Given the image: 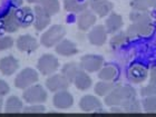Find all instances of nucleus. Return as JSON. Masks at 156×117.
Masks as SVG:
<instances>
[{
    "instance_id": "nucleus-29",
    "label": "nucleus",
    "mask_w": 156,
    "mask_h": 117,
    "mask_svg": "<svg viewBox=\"0 0 156 117\" xmlns=\"http://www.w3.org/2000/svg\"><path fill=\"white\" fill-rule=\"evenodd\" d=\"M140 94L143 96H154V95H156V72L152 73L150 85L144 87L140 91Z\"/></svg>"
},
{
    "instance_id": "nucleus-1",
    "label": "nucleus",
    "mask_w": 156,
    "mask_h": 117,
    "mask_svg": "<svg viewBox=\"0 0 156 117\" xmlns=\"http://www.w3.org/2000/svg\"><path fill=\"white\" fill-rule=\"evenodd\" d=\"M133 23L128 27L126 35L128 38H138V37L150 36L153 33V23L150 16L145 12H132L129 15Z\"/></svg>"
},
{
    "instance_id": "nucleus-10",
    "label": "nucleus",
    "mask_w": 156,
    "mask_h": 117,
    "mask_svg": "<svg viewBox=\"0 0 156 117\" xmlns=\"http://www.w3.org/2000/svg\"><path fill=\"white\" fill-rule=\"evenodd\" d=\"M89 42L94 46H103L107 39V30L104 26H96L88 34Z\"/></svg>"
},
{
    "instance_id": "nucleus-32",
    "label": "nucleus",
    "mask_w": 156,
    "mask_h": 117,
    "mask_svg": "<svg viewBox=\"0 0 156 117\" xmlns=\"http://www.w3.org/2000/svg\"><path fill=\"white\" fill-rule=\"evenodd\" d=\"M127 39H128V37H127L126 34L119 33V34H117V35H115V36L112 38L111 45H112V47L117 48V47H120L122 45H124V44L126 42Z\"/></svg>"
},
{
    "instance_id": "nucleus-28",
    "label": "nucleus",
    "mask_w": 156,
    "mask_h": 117,
    "mask_svg": "<svg viewBox=\"0 0 156 117\" xmlns=\"http://www.w3.org/2000/svg\"><path fill=\"white\" fill-rule=\"evenodd\" d=\"M39 3L49 15H55L59 11L58 0H41Z\"/></svg>"
},
{
    "instance_id": "nucleus-18",
    "label": "nucleus",
    "mask_w": 156,
    "mask_h": 117,
    "mask_svg": "<svg viewBox=\"0 0 156 117\" xmlns=\"http://www.w3.org/2000/svg\"><path fill=\"white\" fill-rule=\"evenodd\" d=\"M95 23H96V16L91 12L90 10L86 9L78 17V28L83 31L88 30Z\"/></svg>"
},
{
    "instance_id": "nucleus-17",
    "label": "nucleus",
    "mask_w": 156,
    "mask_h": 117,
    "mask_svg": "<svg viewBox=\"0 0 156 117\" xmlns=\"http://www.w3.org/2000/svg\"><path fill=\"white\" fill-rule=\"evenodd\" d=\"M81 111L84 112H94V111H101V103L94 96H84L80 99L79 103Z\"/></svg>"
},
{
    "instance_id": "nucleus-5",
    "label": "nucleus",
    "mask_w": 156,
    "mask_h": 117,
    "mask_svg": "<svg viewBox=\"0 0 156 117\" xmlns=\"http://www.w3.org/2000/svg\"><path fill=\"white\" fill-rule=\"evenodd\" d=\"M58 59L52 55H44L38 60V69L42 75H51L58 69Z\"/></svg>"
},
{
    "instance_id": "nucleus-23",
    "label": "nucleus",
    "mask_w": 156,
    "mask_h": 117,
    "mask_svg": "<svg viewBox=\"0 0 156 117\" xmlns=\"http://www.w3.org/2000/svg\"><path fill=\"white\" fill-rule=\"evenodd\" d=\"M23 109V103H21L19 98L16 97V96H11V97L8 98V101L6 103V108H5L6 113H8V114H17V113H20Z\"/></svg>"
},
{
    "instance_id": "nucleus-24",
    "label": "nucleus",
    "mask_w": 156,
    "mask_h": 117,
    "mask_svg": "<svg viewBox=\"0 0 156 117\" xmlns=\"http://www.w3.org/2000/svg\"><path fill=\"white\" fill-rule=\"evenodd\" d=\"M113 111H116V112H127V113H140V105L138 103V101H136V98H133V99H130L128 101L127 103L123 105V106H120V107L116 108V107H113Z\"/></svg>"
},
{
    "instance_id": "nucleus-2",
    "label": "nucleus",
    "mask_w": 156,
    "mask_h": 117,
    "mask_svg": "<svg viewBox=\"0 0 156 117\" xmlns=\"http://www.w3.org/2000/svg\"><path fill=\"white\" fill-rule=\"evenodd\" d=\"M136 97L135 89L130 86H120L113 88V90L106 96L105 104L112 107H120L128 101Z\"/></svg>"
},
{
    "instance_id": "nucleus-11",
    "label": "nucleus",
    "mask_w": 156,
    "mask_h": 117,
    "mask_svg": "<svg viewBox=\"0 0 156 117\" xmlns=\"http://www.w3.org/2000/svg\"><path fill=\"white\" fill-rule=\"evenodd\" d=\"M54 105H55L56 108H59V109H67V108H70L73 106V103H74V98L68 91L62 90V91H57V94L54 96Z\"/></svg>"
},
{
    "instance_id": "nucleus-39",
    "label": "nucleus",
    "mask_w": 156,
    "mask_h": 117,
    "mask_svg": "<svg viewBox=\"0 0 156 117\" xmlns=\"http://www.w3.org/2000/svg\"><path fill=\"white\" fill-rule=\"evenodd\" d=\"M2 103H3V101L0 99V113H1V109H2Z\"/></svg>"
},
{
    "instance_id": "nucleus-14",
    "label": "nucleus",
    "mask_w": 156,
    "mask_h": 117,
    "mask_svg": "<svg viewBox=\"0 0 156 117\" xmlns=\"http://www.w3.org/2000/svg\"><path fill=\"white\" fill-rule=\"evenodd\" d=\"M89 6L99 17L107 16L113 9V3L108 0H89Z\"/></svg>"
},
{
    "instance_id": "nucleus-25",
    "label": "nucleus",
    "mask_w": 156,
    "mask_h": 117,
    "mask_svg": "<svg viewBox=\"0 0 156 117\" xmlns=\"http://www.w3.org/2000/svg\"><path fill=\"white\" fill-rule=\"evenodd\" d=\"M118 75V70L115 66H106L104 68L101 69V72H99V75L98 77L101 78V80L104 81H109V80H113L115 78L117 77Z\"/></svg>"
},
{
    "instance_id": "nucleus-33",
    "label": "nucleus",
    "mask_w": 156,
    "mask_h": 117,
    "mask_svg": "<svg viewBox=\"0 0 156 117\" xmlns=\"http://www.w3.org/2000/svg\"><path fill=\"white\" fill-rule=\"evenodd\" d=\"M13 46V39L11 37H3L0 38V51L11 48Z\"/></svg>"
},
{
    "instance_id": "nucleus-21",
    "label": "nucleus",
    "mask_w": 156,
    "mask_h": 117,
    "mask_svg": "<svg viewBox=\"0 0 156 117\" xmlns=\"http://www.w3.org/2000/svg\"><path fill=\"white\" fill-rule=\"evenodd\" d=\"M64 7L68 12L79 13L87 9L88 5L87 2H85L83 0H65Z\"/></svg>"
},
{
    "instance_id": "nucleus-6",
    "label": "nucleus",
    "mask_w": 156,
    "mask_h": 117,
    "mask_svg": "<svg viewBox=\"0 0 156 117\" xmlns=\"http://www.w3.org/2000/svg\"><path fill=\"white\" fill-rule=\"evenodd\" d=\"M23 97L29 104L44 103L47 99V93L40 85H35L33 87H29L27 90H25Z\"/></svg>"
},
{
    "instance_id": "nucleus-35",
    "label": "nucleus",
    "mask_w": 156,
    "mask_h": 117,
    "mask_svg": "<svg viewBox=\"0 0 156 117\" xmlns=\"http://www.w3.org/2000/svg\"><path fill=\"white\" fill-rule=\"evenodd\" d=\"M9 93V86L6 81L0 80V97H3L6 96L7 94Z\"/></svg>"
},
{
    "instance_id": "nucleus-34",
    "label": "nucleus",
    "mask_w": 156,
    "mask_h": 117,
    "mask_svg": "<svg viewBox=\"0 0 156 117\" xmlns=\"http://www.w3.org/2000/svg\"><path fill=\"white\" fill-rule=\"evenodd\" d=\"M45 107L41 105H35V106H29V107L23 108V113H44Z\"/></svg>"
},
{
    "instance_id": "nucleus-22",
    "label": "nucleus",
    "mask_w": 156,
    "mask_h": 117,
    "mask_svg": "<svg viewBox=\"0 0 156 117\" xmlns=\"http://www.w3.org/2000/svg\"><path fill=\"white\" fill-rule=\"evenodd\" d=\"M123 26V19L117 13H111L106 20V30L109 34H115Z\"/></svg>"
},
{
    "instance_id": "nucleus-31",
    "label": "nucleus",
    "mask_w": 156,
    "mask_h": 117,
    "mask_svg": "<svg viewBox=\"0 0 156 117\" xmlns=\"http://www.w3.org/2000/svg\"><path fill=\"white\" fill-rule=\"evenodd\" d=\"M143 107L147 113H156V95L147 96L143 101Z\"/></svg>"
},
{
    "instance_id": "nucleus-3",
    "label": "nucleus",
    "mask_w": 156,
    "mask_h": 117,
    "mask_svg": "<svg viewBox=\"0 0 156 117\" xmlns=\"http://www.w3.org/2000/svg\"><path fill=\"white\" fill-rule=\"evenodd\" d=\"M65 35V28L62 26H59V25H55L41 36V44L45 47H52L56 44L60 42V40L64 38Z\"/></svg>"
},
{
    "instance_id": "nucleus-20",
    "label": "nucleus",
    "mask_w": 156,
    "mask_h": 117,
    "mask_svg": "<svg viewBox=\"0 0 156 117\" xmlns=\"http://www.w3.org/2000/svg\"><path fill=\"white\" fill-rule=\"evenodd\" d=\"M56 51H57V54H59V55L68 57V56L76 55L78 52V49L75 44L73 41H70V40H62V41H60L58 45H57Z\"/></svg>"
},
{
    "instance_id": "nucleus-13",
    "label": "nucleus",
    "mask_w": 156,
    "mask_h": 117,
    "mask_svg": "<svg viewBox=\"0 0 156 117\" xmlns=\"http://www.w3.org/2000/svg\"><path fill=\"white\" fill-rule=\"evenodd\" d=\"M50 23V15L41 6L35 7V28L37 30L45 29Z\"/></svg>"
},
{
    "instance_id": "nucleus-4",
    "label": "nucleus",
    "mask_w": 156,
    "mask_h": 117,
    "mask_svg": "<svg viewBox=\"0 0 156 117\" xmlns=\"http://www.w3.org/2000/svg\"><path fill=\"white\" fill-rule=\"evenodd\" d=\"M37 80H38V74L36 70H34L31 68H26L16 77L15 86L17 88H20V89H25V88L30 87Z\"/></svg>"
},
{
    "instance_id": "nucleus-37",
    "label": "nucleus",
    "mask_w": 156,
    "mask_h": 117,
    "mask_svg": "<svg viewBox=\"0 0 156 117\" xmlns=\"http://www.w3.org/2000/svg\"><path fill=\"white\" fill-rule=\"evenodd\" d=\"M6 30H5V27H3V23H2V20L0 19V36L2 35L3 33H5Z\"/></svg>"
},
{
    "instance_id": "nucleus-30",
    "label": "nucleus",
    "mask_w": 156,
    "mask_h": 117,
    "mask_svg": "<svg viewBox=\"0 0 156 117\" xmlns=\"http://www.w3.org/2000/svg\"><path fill=\"white\" fill-rule=\"evenodd\" d=\"M114 84H111V83H98L95 86V93L99 96H105V95L109 94L113 88H114Z\"/></svg>"
},
{
    "instance_id": "nucleus-40",
    "label": "nucleus",
    "mask_w": 156,
    "mask_h": 117,
    "mask_svg": "<svg viewBox=\"0 0 156 117\" xmlns=\"http://www.w3.org/2000/svg\"><path fill=\"white\" fill-rule=\"evenodd\" d=\"M154 6H156V0H155V5H154Z\"/></svg>"
},
{
    "instance_id": "nucleus-27",
    "label": "nucleus",
    "mask_w": 156,
    "mask_h": 117,
    "mask_svg": "<svg viewBox=\"0 0 156 117\" xmlns=\"http://www.w3.org/2000/svg\"><path fill=\"white\" fill-rule=\"evenodd\" d=\"M154 5H155V0H133L130 2V7L137 11H146Z\"/></svg>"
},
{
    "instance_id": "nucleus-12",
    "label": "nucleus",
    "mask_w": 156,
    "mask_h": 117,
    "mask_svg": "<svg viewBox=\"0 0 156 117\" xmlns=\"http://www.w3.org/2000/svg\"><path fill=\"white\" fill-rule=\"evenodd\" d=\"M147 73L146 67L140 64H134L128 69V78L133 83H143L147 77Z\"/></svg>"
},
{
    "instance_id": "nucleus-38",
    "label": "nucleus",
    "mask_w": 156,
    "mask_h": 117,
    "mask_svg": "<svg viewBox=\"0 0 156 117\" xmlns=\"http://www.w3.org/2000/svg\"><path fill=\"white\" fill-rule=\"evenodd\" d=\"M27 1H28V2H31V3H33V2L36 3V2H40L41 0H27Z\"/></svg>"
},
{
    "instance_id": "nucleus-16",
    "label": "nucleus",
    "mask_w": 156,
    "mask_h": 117,
    "mask_svg": "<svg viewBox=\"0 0 156 117\" xmlns=\"http://www.w3.org/2000/svg\"><path fill=\"white\" fill-rule=\"evenodd\" d=\"M18 67H19L18 60L13 58L12 56L5 57L0 60V72L6 76H11L18 69Z\"/></svg>"
},
{
    "instance_id": "nucleus-15",
    "label": "nucleus",
    "mask_w": 156,
    "mask_h": 117,
    "mask_svg": "<svg viewBox=\"0 0 156 117\" xmlns=\"http://www.w3.org/2000/svg\"><path fill=\"white\" fill-rule=\"evenodd\" d=\"M17 47L20 51L34 52L38 48V42L34 37L29 35H23V36H20L17 40Z\"/></svg>"
},
{
    "instance_id": "nucleus-36",
    "label": "nucleus",
    "mask_w": 156,
    "mask_h": 117,
    "mask_svg": "<svg viewBox=\"0 0 156 117\" xmlns=\"http://www.w3.org/2000/svg\"><path fill=\"white\" fill-rule=\"evenodd\" d=\"M9 2H10V6L18 7L23 3V0H9Z\"/></svg>"
},
{
    "instance_id": "nucleus-7",
    "label": "nucleus",
    "mask_w": 156,
    "mask_h": 117,
    "mask_svg": "<svg viewBox=\"0 0 156 117\" xmlns=\"http://www.w3.org/2000/svg\"><path fill=\"white\" fill-rule=\"evenodd\" d=\"M103 64H104V58L101 56L87 55L81 58L79 66H80L81 69H84L85 72L95 73L103 67Z\"/></svg>"
},
{
    "instance_id": "nucleus-8",
    "label": "nucleus",
    "mask_w": 156,
    "mask_h": 117,
    "mask_svg": "<svg viewBox=\"0 0 156 117\" xmlns=\"http://www.w3.org/2000/svg\"><path fill=\"white\" fill-rule=\"evenodd\" d=\"M69 80L64 75H55L47 79L46 86L50 91L57 93V91L66 90L69 87Z\"/></svg>"
},
{
    "instance_id": "nucleus-19",
    "label": "nucleus",
    "mask_w": 156,
    "mask_h": 117,
    "mask_svg": "<svg viewBox=\"0 0 156 117\" xmlns=\"http://www.w3.org/2000/svg\"><path fill=\"white\" fill-rule=\"evenodd\" d=\"M74 84H75L76 88L79 90H87L91 86V79L84 69H79L75 76Z\"/></svg>"
},
{
    "instance_id": "nucleus-26",
    "label": "nucleus",
    "mask_w": 156,
    "mask_h": 117,
    "mask_svg": "<svg viewBox=\"0 0 156 117\" xmlns=\"http://www.w3.org/2000/svg\"><path fill=\"white\" fill-rule=\"evenodd\" d=\"M79 69H80V66L76 65V64H74V62L66 64V65L62 67V75L68 79L69 83H74L75 76H76V74L78 73V70H79Z\"/></svg>"
},
{
    "instance_id": "nucleus-9",
    "label": "nucleus",
    "mask_w": 156,
    "mask_h": 117,
    "mask_svg": "<svg viewBox=\"0 0 156 117\" xmlns=\"http://www.w3.org/2000/svg\"><path fill=\"white\" fill-rule=\"evenodd\" d=\"M15 16H16V19L18 21L19 27L27 28L34 23L35 13L33 12V10L30 8L25 7V8H19V9L15 10Z\"/></svg>"
}]
</instances>
